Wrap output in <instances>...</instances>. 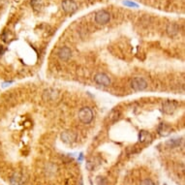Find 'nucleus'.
<instances>
[{
	"label": "nucleus",
	"instance_id": "nucleus-1",
	"mask_svg": "<svg viewBox=\"0 0 185 185\" xmlns=\"http://www.w3.org/2000/svg\"><path fill=\"white\" fill-rule=\"evenodd\" d=\"M79 118L84 124H89L93 119V112L88 107H83L79 111Z\"/></svg>",
	"mask_w": 185,
	"mask_h": 185
},
{
	"label": "nucleus",
	"instance_id": "nucleus-2",
	"mask_svg": "<svg viewBox=\"0 0 185 185\" xmlns=\"http://www.w3.org/2000/svg\"><path fill=\"white\" fill-rule=\"evenodd\" d=\"M131 87H132L135 91H143L147 87V83L146 82V80L141 77H137L134 78L131 80Z\"/></svg>",
	"mask_w": 185,
	"mask_h": 185
},
{
	"label": "nucleus",
	"instance_id": "nucleus-3",
	"mask_svg": "<svg viewBox=\"0 0 185 185\" xmlns=\"http://www.w3.org/2000/svg\"><path fill=\"white\" fill-rule=\"evenodd\" d=\"M111 20V15L105 10H100L95 14V21L98 24H106Z\"/></svg>",
	"mask_w": 185,
	"mask_h": 185
},
{
	"label": "nucleus",
	"instance_id": "nucleus-4",
	"mask_svg": "<svg viewBox=\"0 0 185 185\" xmlns=\"http://www.w3.org/2000/svg\"><path fill=\"white\" fill-rule=\"evenodd\" d=\"M62 9L67 14H73L78 10V5L73 0H63Z\"/></svg>",
	"mask_w": 185,
	"mask_h": 185
},
{
	"label": "nucleus",
	"instance_id": "nucleus-5",
	"mask_svg": "<svg viewBox=\"0 0 185 185\" xmlns=\"http://www.w3.org/2000/svg\"><path fill=\"white\" fill-rule=\"evenodd\" d=\"M94 80H95V83L100 84V85H103V86H109L111 84V79L109 78V76L104 74V73H99L95 76V78H94Z\"/></svg>",
	"mask_w": 185,
	"mask_h": 185
},
{
	"label": "nucleus",
	"instance_id": "nucleus-6",
	"mask_svg": "<svg viewBox=\"0 0 185 185\" xmlns=\"http://www.w3.org/2000/svg\"><path fill=\"white\" fill-rule=\"evenodd\" d=\"M77 139V135L74 133L73 131H64L61 134V140L66 143H71L75 142V140Z\"/></svg>",
	"mask_w": 185,
	"mask_h": 185
},
{
	"label": "nucleus",
	"instance_id": "nucleus-7",
	"mask_svg": "<svg viewBox=\"0 0 185 185\" xmlns=\"http://www.w3.org/2000/svg\"><path fill=\"white\" fill-rule=\"evenodd\" d=\"M71 49L67 47H63L59 49V52H58V57L60 58L61 60L63 61H67L71 57Z\"/></svg>",
	"mask_w": 185,
	"mask_h": 185
},
{
	"label": "nucleus",
	"instance_id": "nucleus-8",
	"mask_svg": "<svg viewBox=\"0 0 185 185\" xmlns=\"http://www.w3.org/2000/svg\"><path fill=\"white\" fill-rule=\"evenodd\" d=\"M175 108H177V105L171 102V101H167L163 104V106H162V109H163V111L165 112V114H173V112L174 111Z\"/></svg>",
	"mask_w": 185,
	"mask_h": 185
},
{
	"label": "nucleus",
	"instance_id": "nucleus-9",
	"mask_svg": "<svg viewBox=\"0 0 185 185\" xmlns=\"http://www.w3.org/2000/svg\"><path fill=\"white\" fill-rule=\"evenodd\" d=\"M55 96H56V91L53 89H47L43 93V99L46 101L53 100V99H55Z\"/></svg>",
	"mask_w": 185,
	"mask_h": 185
},
{
	"label": "nucleus",
	"instance_id": "nucleus-10",
	"mask_svg": "<svg viewBox=\"0 0 185 185\" xmlns=\"http://www.w3.org/2000/svg\"><path fill=\"white\" fill-rule=\"evenodd\" d=\"M178 32V28L177 25H174L173 24H169L168 26H167V33H168L170 36H174L177 35Z\"/></svg>",
	"mask_w": 185,
	"mask_h": 185
},
{
	"label": "nucleus",
	"instance_id": "nucleus-11",
	"mask_svg": "<svg viewBox=\"0 0 185 185\" xmlns=\"http://www.w3.org/2000/svg\"><path fill=\"white\" fill-rule=\"evenodd\" d=\"M139 138H140V141H141V142H146V140H149L151 137H150V135L146 132V131H142V132L140 133Z\"/></svg>",
	"mask_w": 185,
	"mask_h": 185
},
{
	"label": "nucleus",
	"instance_id": "nucleus-12",
	"mask_svg": "<svg viewBox=\"0 0 185 185\" xmlns=\"http://www.w3.org/2000/svg\"><path fill=\"white\" fill-rule=\"evenodd\" d=\"M123 4H124L125 6H128V7H134V8H138L139 7V5H138L137 3L130 1V0H125V1H123Z\"/></svg>",
	"mask_w": 185,
	"mask_h": 185
},
{
	"label": "nucleus",
	"instance_id": "nucleus-13",
	"mask_svg": "<svg viewBox=\"0 0 185 185\" xmlns=\"http://www.w3.org/2000/svg\"><path fill=\"white\" fill-rule=\"evenodd\" d=\"M179 143H180V141H178V140H173V141H170V142L167 143V144H168V146H170L171 147L177 146H178Z\"/></svg>",
	"mask_w": 185,
	"mask_h": 185
},
{
	"label": "nucleus",
	"instance_id": "nucleus-14",
	"mask_svg": "<svg viewBox=\"0 0 185 185\" xmlns=\"http://www.w3.org/2000/svg\"><path fill=\"white\" fill-rule=\"evenodd\" d=\"M140 185H154V182H153L151 179L146 178V179H143Z\"/></svg>",
	"mask_w": 185,
	"mask_h": 185
},
{
	"label": "nucleus",
	"instance_id": "nucleus-15",
	"mask_svg": "<svg viewBox=\"0 0 185 185\" xmlns=\"http://www.w3.org/2000/svg\"><path fill=\"white\" fill-rule=\"evenodd\" d=\"M3 52H4V49H3V47L1 46V45H0V55H2V53H3Z\"/></svg>",
	"mask_w": 185,
	"mask_h": 185
}]
</instances>
